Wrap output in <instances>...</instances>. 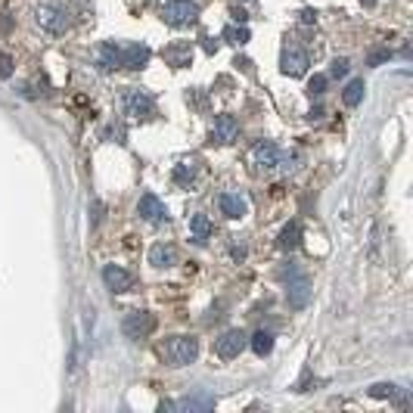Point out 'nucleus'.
I'll return each instance as SVG.
<instances>
[{
	"label": "nucleus",
	"instance_id": "f257e3e1",
	"mask_svg": "<svg viewBox=\"0 0 413 413\" xmlns=\"http://www.w3.org/2000/svg\"><path fill=\"white\" fill-rule=\"evenodd\" d=\"M162 354L171 367H187V364H193L196 354H199V342H196L193 336H171L168 342L162 345Z\"/></svg>",
	"mask_w": 413,
	"mask_h": 413
},
{
	"label": "nucleus",
	"instance_id": "f03ea898",
	"mask_svg": "<svg viewBox=\"0 0 413 413\" xmlns=\"http://www.w3.org/2000/svg\"><path fill=\"white\" fill-rule=\"evenodd\" d=\"M162 19L168 22L171 28H187L199 19V4H196V0H165Z\"/></svg>",
	"mask_w": 413,
	"mask_h": 413
},
{
	"label": "nucleus",
	"instance_id": "7ed1b4c3",
	"mask_svg": "<svg viewBox=\"0 0 413 413\" xmlns=\"http://www.w3.org/2000/svg\"><path fill=\"white\" fill-rule=\"evenodd\" d=\"M152 330H156V317L149 311H130L125 320H121V332H125V339H130V342H140V339L152 336Z\"/></svg>",
	"mask_w": 413,
	"mask_h": 413
},
{
	"label": "nucleus",
	"instance_id": "20e7f679",
	"mask_svg": "<svg viewBox=\"0 0 413 413\" xmlns=\"http://www.w3.org/2000/svg\"><path fill=\"white\" fill-rule=\"evenodd\" d=\"M34 22H38L43 32L62 34L65 28H69V13H65L62 6H56V4H43V6L34 10Z\"/></svg>",
	"mask_w": 413,
	"mask_h": 413
},
{
	"label": "nucleus",
	"instance_id": "39448f33",
	"mask_svg": "<svg viewBox=\"0 0 413 413\" xmlns=\"http://www.w3.org/2000/svg\"><path fill=\"white\" fill-rule=\"evenodd\" d=\"M245 345H249V336L243 330H227L221 339H215V354L221 360H233L245 351Z\"/></svg>",
	"mask_w": 413,
	"mask_h": 413
},
{
	"label": "nucleus",
	"instance_id": "423d86ee",
	"mask_svg": "<svg viewBox=\"0 0 413 413\" xmlns=\"http://www.w3.org/2000/svg\"><path fill=\"white\" fill-rule=\"evenodd\" d=\"M280 147L277 143H271V140H261L252 147V165H255V171L258 174H271V171H277V165H280Z\"/></svg>",
	"mask_w": 413,
	"mask_h": 413
},
{
	"label": "nucleus",
	"instance_id": "0eeeda50",
	"mask_svg": "<svg viewBox=\"0 0 413 413\" xmlns=\"http://www.w3.org/2000/svg\"><path fill=\"white\" fill-rule=\"evenodd\" d=\"M125 112L134 115V119H149V115H156V100H152L147 90L130 87L125 93Z\"/></svg>",
	"mask_w": 413,
	"mask_h": 413
},
{
	"label": "nucleus",
	"instance_id": "6e6552de",
	"mask_svg": "<svg viewBox=\"0 0 413 413\" xmlns=\"http://www.w3.org/2000/svg\"><path fill=\"white\" fill-rule=\"evenodd\" d=\"M239 134V121L233 115H217L215 125H212V143H221V147H227V143H233Z\"/></svg>",
	"mask_w": 413,
	"mask_h": 413
},
{
	"label": "nucleus",
	"instance_id": "1a4fd4ad",
	"mask_svg": "<svg viewBox=\"0 0 413 413\" xmlns=\"http://www.w3.org/2000/svg\"><path fill=\"white\" fill-rule=\"evenodd\" d=\"M149 56L152 53L147 43H121V69H143Z\"/></svg>",
	"mask_w": 413,
	"mask_h": 413
},
{
	"label": "nucleus",
	"instance_id": "9d476101",
	"mask_svg": "<svg viewBox=\"0 0 413 413\" xmlns=\"http://www.w3.org/2000/svg\"><path fill=\"white\" fill-rule=\"evenodd\" d=\"M137 215L143 217V221H149V224H158V221H165V205L158 202V196H152V193H143L140 196V202H137Z\"/></svg>",
	"mask_w": 413,
	"mask_h": 413
},
{
	"label": "nucleus",
	"instance_id": "9b49d317",
	"mask_svg": "<svg viewBox=\"0 0 413 413\" xmlns=\"http://www.w3.org/2000/svg\"><path fill=\"white\" fill-rule=\"evenodd\" d=\"M103 283L112 292H128L130 286H134V277L125 271V267H119V264H106L103 267Z\"/></svg>",
	"mask_w": 413,
	"mask_h": 413
},
{
	"label": "nucleus",
	"instance_id": "f8f14e48",
	"mask_svg": "<svg viewBox=\"0 0 413 413\" xmlns=\"http://www.w3.org/2000/svg\"><path fill=\"white\" fill-rule=\"evenodd\" d=\"M221 212L224 217H230V221H239V217L249 215V199L239 193H224L221 196Z\"/></svg>",
	"mask_w": 413,
	"mask_h": 413
},
{
	"label": "nucleus",
	"instance_id": "ddd939ff",
	"mask_svg": "<svg viewBox=\"0 0 413 413\" xmlns=\"http://www.w3.org/2000/svg\"><path fill=\"white\" fill-rule=\"evenodd\" d=\"M308 302H311V283L308 280L289 283V289H286V304H289V308L302 311V308H308Z\"/></svg>",
	"mask_w": 413,
	"mask_h": 413
},
{
	"label": "nucleus",
	"instance_id": "4468645a",
	"mask_svg": "<svg viewBox=\"0 0 413 413\" xmlns=\"http://www.w3.org/2000/svg\"><path fill=\"white\" fill-rule=\"evenodd\" d=\"M283 72H286V75H292V78L304 75V72H308V53L299 50V47H289L286 53H283Z\"/></svg>",
	"mask_w": 413,
	"mask_h": 413
},
{
	"label": "nucleus",
	"instance_id": "2eb2a0df",
	"mask_svg": "<svg viewBox=\"0 0 413 413\" xmlns=\"http://www.w3.org/2000/svg\"><path fill=\"white\" fill-rule=\"evenodd\" d=\"M174 410H190V413H202V410H212L215 407V395H208V391H196V395L190 398H184V401H177V404H171Z\"/></svg>",
	"mask_w": 413,
	"mask_h": 413
},
{
	"label": "nucleus",
	"instance_id": "dca6fc26",
	"mask_svg": "<svg viewBox=\"0 0 413 413\" xmlns=\"http://www.w3.org/2000/svg\"><path fill=\"white\" fill-rule=\"evenodd\" d=\"M97 62H100V69H106V72L121 69V43H112V41L100 43V50H97Z\"/></svg>",
	"mask_w": 413,
	"mask_h": 413
},
{
	"label": "nucleus",
	"instance_id": "f3484780",
	"mask_svg": "<svg viewBox=\"0 0 413 413\" xmlns=\"http://www.w3.org/2000/svg\"><path fill=\"white\" fill-rule=\"evenodd\" d=\"M149 264L152 267H171L177 264V249L171 243H156L149 249Z\"/></svg>",
	"mask_w": 413,
	"mask_h": 413
},
{
	"label": "nucleus",
	"instance_id": "a211bd4d",
	"mask_svg": "<svg viewBox=\"0 0 413 413\" xmlns=\"http://www.w3.org/2000/svg\"><path fill=\"white\" fill-rule=\"evenodd\" d=\"M208 236H212V221H208V215H193L190 217V239L196 245H205Z\"/></svg>",
	"mask_w": 413,
	"mask_h": 413
},
{
	"label": "nucleus",
	"instance_id": "6ab92c4d",
	"mask_svg": "<svg viewBox=\"0 0 413 413\" xmlns=\"http://www.w3.org/2000/svg\"><path fill=\"white\" fill-rule=\"evenodd\" d=\"M190 56H193V50L187 47V43H180V47H168L165 50V60H168L174 69H184V65H190Z\"/></svg>",
	"mask_w": 413,
	"mask_h": 413
},
{
	"label": "nucleus",
	"instance_id": "aec40b11",
	"mask_svg": "<svg viewBox=\"0 0 413 413\" xmlns=\"http://www.w3.org/2000/svg\"><path fill=\"white\" fill-rule=\"evenodd\" d=\"M249 345H252V351H255L258 358H264V354H271V351H273V336H271V332L261 330V332H255V336L249 339Z\"/></svg>",
	"mask_w": 413,
	"mask_h": 413
},
{
	"label": "nucleus",
	"instance_id": "412c9836",
	"mask_svg": "<svg viewBox=\"0 0 413 413\" xmlns=\"http://www.w3.org/2000/svg\"><path fill=\"white\" fill-rule=\"evenodd\" d=\"M364 90H367V87H364V81H360V78H354V81L345 87V93H342V103H345V106H358L360 100H364Z\"/></svg>",
	"mask_w": 413,
	"mask_h": 413
},
{
	"label": "nucleus",
	"instance_id": "4be33fe9",
	"mask_svg": "<svg viewBox=\"0 0 413 413\" xmlns=\"http://www.w3.org/2000/svg\"><path fill=\"white\" fill-rule=\"evenodd\" d=\"M299 239H302V227L299 224H286V227H283V233H280V249H295V245H299Z\"/></svg>",
	"mask_w": 413,
	"mask_h": 413
},
{
	"label": "nucleus",
	"instance_id": "5701e85b",
	"mask_svg": "<svg viewBox=\"0 0 413 413\" xmlns=\"http://www.w3.org/2000/svg\"><path fill=\"white\" fill-rule=\"evenodd\" d=\"M193 180H196V162H180L177 168H174V184L190 187Z\"/></svg>",
	"mask_w": 413,
	"mask_h": 413
},
{
	"label": "nucleus",
	"instance_id": "b1692460",
	"mask_svg": "<svg viewBox=\"0 0 413 413\" xmlns=\"http://www.w3.org/2000/svg\"><path fill=\"white\" fill-rule=\"evenodd\" d=\"M224 38H227L230 43H245V41H249V28H245V25H227V28H224Z\"/></svg>",
	"mask_w": 413,
	"mask_h": 413
},
{
	"label": "nucleus",
	"instance_id": "393cba45",
	"mask_svg": "<svg viewBox=\"0 0 413 413\" xmlns=\"http://www.w3.org/2000/svg\"><path fill=\"white\" fill-rule=\"evenodd\" d=\"M370 395H373V398H395L398 395V386H386V382H379V386L370 388Z\"/></svg>",
	"mask_w": 413,
	"mask_h": 413
},
{
	"label": "nucleus",
	"instance_id": "a878e982",
	"mask_svg": "<svg viewBox=\"0 0 413 413\" xmlns=\"http://www.w3.org/2000/svg\"><path fill=\"white\" fill-rule=\"evenodd\" d=\"M308 90H311V97H320V93L326 90V78L314 75V78H311V84H308Z\"/></svg>",
	"mask_w": 413,
	"mask_h": 413
},
{
	"label": "nucleus",
	"instance_id": "bb28decb",
	"mask_svg": "<svg viewBox=\"0 0 413 413\" xmlns=\"http://www.w3.org/2000/svg\"><path fill=\"white\" fill-rule=\"evenodd\" d=\"M330 75H332V78H345V75H348V60H336V62H332Z\"/></svg>",
	"mask_w": 413,
	"mask_h": 413
},
{
	"label": "nucleus",
	"instance_id": "cd10ccee",
	"mask_svg": "<svg viewBox=\"0 0 413 413\" xmlns=\"http://www.w3.org/2000/svg\"><path fill=\"white\" fill-rule=\"evenodd\" d=\"M13 75V60L6 53H0V78H10Z\"/></svg>",
	"mask_w": 413,
	"mask_h": 413
},
{
	"label": "nucleus",
	"instance_id": "c85d7f7f",
	"mask_svg": "<svg viewBox=\"0 0 413 413\" xmlns=\"http://www.w3.org/2000/svg\"><path fill=\"white\" fill-rule=\"evenodd\" d=\"M230 255H233L236 261L245 258V243H239V239H233V245H230Z\"/></svg>",
	"mask_w": 413,
	"mask_h": 413
},
{
	"label": "nucleus",
	"instance_id": "c756f323",
	"mask_svg": "<svg viewBox=\"0 0 413 413\" xmlns=\"http://www.w3.org/2000/svg\"><path fill=\"white\" fill-rule=\"evenodd\" d=\"M388 56H391L388 50H376V53H370V60H367V62H370V65H379V62H386Z\"/></svg>",
	"mask_w": 413,
	"mask_h": 413
},
{
	"label": "nucleus",
	"instance_id": "7c9ffc66",
	"mask_svg": "<svg viewBox=\"0 0 413 413\" xmlns=\"http://www.w3.org/2000/svg\"><path fill=\"white\" fill-rule=\"evenodd\" d=\"M314 19H317L314 10H302V22H314Z\"/></svg>",
	"mask_w": 413,
	"mask_h": 413
}]
</instances>
